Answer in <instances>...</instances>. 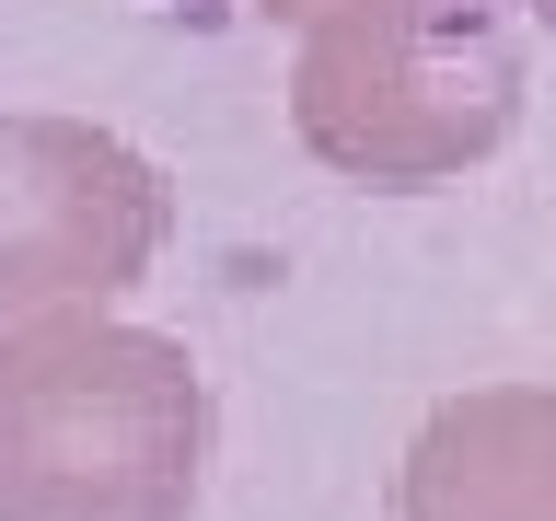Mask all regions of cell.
<instances>
[{
	"mask_svg": "<svg viewBox=\"0 0 556 521\" xmlns=\"http://www.w3.org/2000/svg\"><path fill=\"white\" fill-rule=\"evenodd\" d=\"M208 486V382L151 325H0V521H186Z\"/></svg>",
	"mask_w": 556,
	"mask_h": 521,
	"instance_id": "cell-1",
	"label": "cell"
},
{
	"mask_svg": "<svg viewBox=\"0 0 556 521\" xmlns=\"http://www.w3.org/2000/svg\"><path fill=\"white\" fill-rule=\"evenodd\" d=\"M533 93V24L510 0H337L302 24L290 128L325 174L417 198L486 163Z\"/></svg>",
	"mask_w": 556,
	"mask_h": 521,
	"instance_id": "cell-2",
	"label": "cell"
},
{
	"mask_svg": "<svg viewBox=\"0 0 556 521\" xmlns=\"http://www.w3.org/2000/svg\"><path fill=\"white\" fill-rule=\"evenodd\" d=\"M510 12H521V24H533V35H556V0H510Z\"/></svg>",
	"mask_w": 556,
	"mask_h": 521,
	"instance_id": "cell-6",
	"label": "cell"
},
{
	"mask_svg": "<svg viewBox=\"0 0 556 521\" xmlns=\"http://www.w3.org/2000/svg\"><path fill=\"white\" fill-rule=\"evenodd\" d=\"M163 243H174V186L116 128L0 116V325L116 302L151 278Z\"/></svg>",
	"mask_w": 556,
	"mask_h": 521,
	"instance_id": "cell-3",
	"label": "cell"
},
{
	"mask_svg": "<svg viewBox=\"0 0 556 521\" xmlns=\"http://www.w3.org/2000/svg\"><path fill=\"white\" fill-rule=\"evenodd\" d=\"M394 521H556V382H476L429 406Z\"/></svg>",
	"mask_w": 556,
	"mask_h": 521,
	"instance_id": "cell-4",
	"label": "cell"
},
{
	"mask_svg": "<svg viewBox=\"0 0 556 521\" xmlns=\"http://www.w3.org/2000/svg\"><path fill=\"white\" fill-rule=\"evenodd\" d=\"M267 24H313V12H337V0H255Z\"/></svg>",
	"mask_w": 556,
	"mask_h": 521,
	"instance_id": "cell-5",
	"label": "cell"
}]
</instances>
